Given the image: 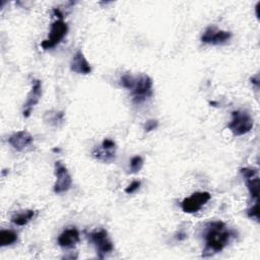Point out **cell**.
<instances>
[{
	"mask_svg": "<svg viewBox=\"0 0 260 260\" xmlns=\"http://www.w3.org/2000/svg\"><path fill=\"white\" fill-rule=\"evenodd\" d=\"M63 119H64V113L63 112L50 110V111H46L45 114H44L45 122L49 123L50 125L57 126V125H59L60 123L63 122Z\"/></svg>",
	"mask_w": 260,
	"mask_h": 260,
	"instance_id": "16",
	"label": "cell"
},
{
	"mask_svg": "<svg viewBox=\"0 0 260 260\" xmlns=\"http://www.w3.org/2000/svg\"><path fill=\"white\" fill-rule=\"evenodd\" d=\"M79 232L75 228L64 230L58 237V245L64 249H71L79 242Z\"/></svg>",
	"mask_w": 260,
	"mask_h": 260,
	"instance_id": "12",
	"label": "cell"
},
{
	"mask_svg": "<svg viewBox=\"0 0 260 260\" xmlns=\"http://www.w3.org/2000/svg\"><path fill=\"white\" fill-rule=\"evenodd\" d=\"M92 155L102 161L109 162L115 159L116 156V143L110 138L103 140L100 147H95L92 150Z\"/></svg>",
	"mask_w": 260,
	"mask_h": 260,
	"instance_id": "9",
	"label": "cell"
},
{
	"mask_svg": "<svg viewBox=\"0 0 260 260\" xmlns=\"http://www.w3.org/2000/svg\"><path fill=\"white\" fill-rule=\"evenodd\" d=\"M36 212L32 209H27V210H22L20 212L15 213L14 215H12L11 217V221L19 226L25 225L26 223H28L35 216Z\"/></svg>",
	"mask_w": 260,
	"mask_h": 260,
	"instance_id": "14",
	"label": "cell"
},
{
	"mask_svg": "<svg viewBox=\"0 0 260 260\" xmlns=\"http://www.w3.org/2000/svg\"><path fill=\"white\" fill-rule=\"evenodd\" d=\"M67 31H68V26H67L66 22H64L62 19H58V20L54 21L51 24L49 37L46 40H44L41 44L42 48L45 50L54 48L55 46H57L58 44H60L62 42V40L65 38Z\"/></svg>",
	"mask_w": 260,
	"mask_h": 260,
	"instance_id": "4",
	"label": "cell"
},
{
	"mask_svg": "<svg viewBox=\"0 0 260 260\" xmlns=\"http://www.w3.org/2000/svg\"><path fill=\"white\" fill-rule=\"evenodd\" d=\"M210 198L211 195L208 192H195L181 202V208L186 213L197 212L210 200Z\"/></svg>",
	"mask_w": 260,
	"mask_h": 260,
	"instance_id": "7",
	"label": "cell"
},
{
	"mask_svg": "<svg viewBox=\"0 0 260 260\" xmlns=\"http://www.w3.org/2000/svg\"><path fill=\"white\" fill-rule=\"evenodd\" d=\"M70 69L71 71L77 74H89L91 72V66L87 62L86 58L84 57L83 53L78 50L71 59L70 62Z\"/></svg>",
	"mask_w": 260,
	"mask_h": 260,
	"instance_id": "13",
	"label": "cell"
},
{
	"mask_svg": "<svg viewBox=\"0 0 260 260\" xmlns=\"http://www.w3.org/2000/svg\"><path fill=\"white\" fill-rule=\"evenodd\" d=\"M141 186V182L140 181H133L128 187H126L125 189V193L127 194H133L135 193Z\"/></svg>",
	"mask_w": 260,
	"mask_h": 260,
	"instance_id": "23",
	"label": "cell"
},
{
	"mask_svg": "<svg viewBox=\"0 0 260 260\" xmlns=\"http://www.w3.org/2000/svg\"><path fill=\"white\" fill-rule=\"evenodd\" d=\"M133 102L141 104L152 95V79L147 74H139L135 76L134 83L130 89Z\"/></svg>",
	"mask_w": 260,
	"mask_h": 260,
	"instance_id": "2",
	"label": "cell"
},
{
	"mask_svg": "<svg viewBox=\"0 0 260 260\" xmlns=\"http://www.w3.org/2000/svg\"><path fill=\"white\" fill-rule=\"evenodd\" d=\"M251 82H252L253 84H255L256 86H258V85H259V76H258V74H256L255 76H252V78H251Z\"/></svg>",
	"mask_w": 260,
	"mask_h": 260,
	"instance_id": "24",
	"label": "cell"
},
{
	"mask_svg": "<svg viewBox=\"0 0 260 260\" xmlns=\"http://www.w3.org/2000/svg\"><path fill=\"white\" fill-rule=\"evenodd\" d=\"M231 237L232 233L226 229L224 222L216 220L207 223L204 234L205 248L202 256H211L223 250V248L229 244Z\"/></svg>",
	"mask_w": 260,
	"mask_h": 260,
	"instance_id": "1",
	"label": "cell"
},
{
	"mask_svg": "<svg viewBox=\"0 0 260 260\" xmlns=\"http://www.w3.org/2000/svg\"><path fill=\"white\" fill-rule=\"evenodd\" d=\"M42 96V81L40 79H34L31 81V89L27 94V100L23 105L22 114L24 117H28L32 108L39 103Z\"/></svg>",
	"mask_w": 260,
	"mask_h": 260,
	"instance_id": "10",
	"label": "cell"
},
{
	"mask_svg": "<svg viewBox=\"0 0 260 260\" xmlns=\"http://www.w3.org/2000/svg\"><path fill=\"white\" fill-rule=\"evenodd\" d=\"M143 167V158L140 155H135L130 159L129 171L130 173H138Z\"/></svg>",
	"mask_w": 260,
	"mask_h": 260,
	"instance_id": "18",
	"label": "cell"
},
{
	"mask_svg": "<svg viewBox=\"0 0 260 260\" xmlns=\"http://www.w3.org/2000/svg\"><path fill=\"white\" fill-rule=\"evenodd\" d=\"M232 38V34L226 30L217 29L215 26H208L201 36V42L204 44L221 45Z\"/></svg>",
	"mask_w": 260,
	"mask_h": 260,
	"instance_id": "8",
	"label": "cell"
},
{
	"mask_svg": "<svg viewBox=\"0 0 260 260\" xmlns=\"http://www.w3.org/2000/svg\"><path fill=\"white\" fill-rule=\"evenodd\" d=\"M134 78H135V76H133L132 74H130V73H125V74H123V75L121 76V78H120V84H121L123 87H125V88H127V89L130 90V89L132 88V86H133Z\"/></svg>",
	"mask_w": 260,
	"mask_h": 260,
	"instance_id": "19",
	"label": "cell"
},
{
	"mask_svg": "<svg viewBox=\"0 0 260 260\" xmlns=\"http://www.w3.org/2000/svg\"><path fill=\"white\" fill-rule=\"evenodd\" d=\"M55 176H56V182L53 187V191L56 194H61L64 192H67L72 185V179L71 176L67 170V168L59 160L55 161Z\"/></svg>",
	"mask_w": 260,
	"mask_h": 260,
	"instance_id": "5",
	"label": "cell"
},
{
	"mask_svg": "<svg viewBox=\"0 0 260 260\" xmlns=\"http://www.w3.org/2000/svg\"><path fill=\"white\" fill-rule=\"evenodd\" d=\"M90 242L95 246L99 257L104 258L107 254L111 253L114 249L112 241L108 237V232L106 230H100L92 232L88 235Z\"/></svg>",
	"mask_w": 260,
	"mask_h": 260,
	"instance_id": "6",
	"label": "cell"
},
{
	"mask_svg": "<svg viewBox=\"0 0 260 260\" xmlns=\"http://www.w3.org/2000/svg\"><path fill=\"white\" fill-rule=\"evenodd\" d=\"M17 241V234L11 230H2L0 232V246H9Z\"/></svg>",
	"mask_w": 260,
	"mask_h": 260,
	"instance_id": "17",
	"label": "cell"
},
{
	"mask_svg": "<svg viewBox=\"0 0 260 260\" xmlns=\"http://www.w3.org/2000/svg\"><path fill=\"white\" fill-rule=\"evenodd\" d=\"M240 173L242 174L244 179H249V178L257 176V170L256 169H251V168H242L240 170Z\"/></svg>",
	"mask_w": 260,
	"mask_h": 260,
	"instance_id": "21",
	"label": "cell"
},
{
	"mask_svg": "<svg viewBox=\"0 0 260 260\" xmlns=\"http://www.w3.org/2000/svg\"><path fill=\"white\" fill-rule=\"evenodd\" d=\"M8 143L17 151H24L34 143L32 136L25 130L14 132L8 138Z\"/></svg>",
	"mask_w": 260,
	"mask_h": 260,
	"instance_id": "11",
	"label": "cell"
},
{
	"mask_svg": "<svg viewBox=\"0 0 260 260\" xmlns=\"http://www.w3.org/2000/svg\"><path fill=\"white\" fill-rule=\"evenodd\" d=\"M259 7H260V2H258L255 6V9H256V16L257 18H259Z\"/></svg>",
	"mask_w": 260,
	"mask_h": 260,
	"instance_id": "25",
	"label": "cell"
},
{
	"mask_svg": "<svg viewBox=\"0 0 260 260\" xmlns=\"http://www.w3.org/2000/svg\"><path fill=\"white\" fill-rule=\"evenodd\" d=\"M253 118L245 111L232 112V120L228 125V128L235 136H241L250 132L253 128Z\"/></svg>",
	"mask_w": 260,
	"mask_h": 260,
	"instance_id": "3",
	"label": "cell"
},
{
	"mask_svg": "<svg viewBox=\"0 0 260 260\" xmlns=\"http://www.w3.org/2000/svg\"><path fill=\"white\" fill-rule=\"evenodd\" d=\"M248 191L250 193V196L252 198V200L254 201H258V197H259V178L257 176L249 178V179H245Z\"/></svg>",
	"mask_w": 260,
	"mask_h": 260,
	"instance_id": "15",
	"label": "cell"
},
{
	"mask_svg": "<svg viewBox=\"0 0 260 260\" xmlns=\"http://www.w3.org/2000/svg\"><path fill=\"white\" fill-rule=\"evenodd\" d=\"M157 126H158V121L154 120V119H150L144 123L143 129L145 132H150V131L156 129Z\"/></svg>",
	"mask_w": 260,
	"mask_h": 260,
	"instance_id": "22",
	"label": "cell"
},
{
	"mask_svg": "<svg viewBox=\"0 0 260 260\" xmlns=\"http://www.w3.org/2000/svg\"><path fill=\"white\" fill-rule=\"evenodd\" d=\"M247 215L250 218H253V219H256V220L259 219V204H258V201L254 202V204L247 210Z\"/></svg>",
	"mask_w": 260,
	"mask_h": 260,
	"instance_id": "20",
	"label": "cell"
}]
</instances>
